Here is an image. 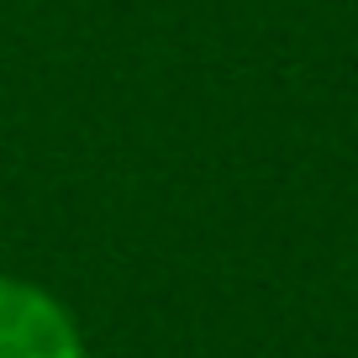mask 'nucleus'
<instances>
[{
    "instance_id": "f257e3e1",
    "label": "nucleus",
    "mask_w": 358,
    "mask_h": 358,
    "mask_svg": "<svg viewBox=\"0 0 358 358\" xmlns=\"http://www.w3.org/2000/svg\"><path fill=\"white\" fill-rule=\"evenodd\" d=\"M0 358H90L79 322L53 290L0 274Z\"/></svg>"
}]
</instances>
